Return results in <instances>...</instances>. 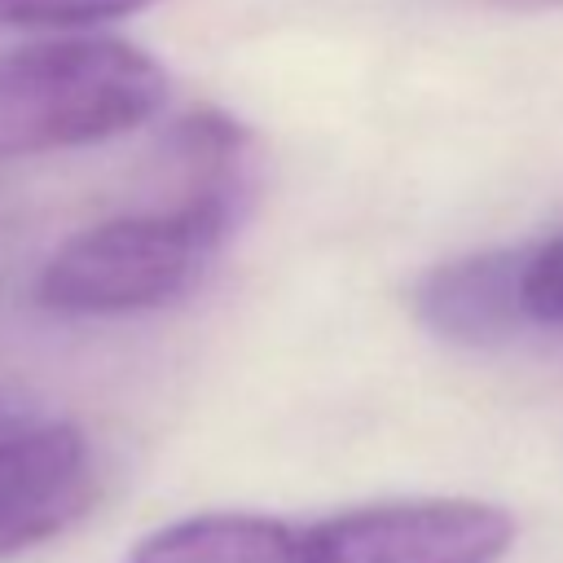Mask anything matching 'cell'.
<instances>
[{"mask_svg": "<svg viewBox=\"0 0 563 563\" xmlns=\"http://www.w3.org/2000/svg\"><path fill=\"white\" fill-rule=\"evenodd\" d=\"M163 101L167 70L128 40L79 35L0 53V158L123 136Z\"/></svg>", "mask_w": 563, "mask_h": 563, "instance_id": "6da1fadb", "label": "cell"}, {"mask_svg": "<svg viewBox=\"0 0 563 563\" xmlns=\"http://www.w3.org/2000/svg\"><path fill=\"white\" fill-rule=\"evenodd\" d=\"M238 207L172 198L70 233L35 277V303L62 317H128L180 299L229 238Z\"/></svg>", "mask_w": 563, "mask_h": 563, "instance_id": "7a4b0ae2", "label": "cell"}, {"mask_svg": "<svg viewBox=\"0 0 563 563\" xmlns=\"http://www.w3.org/2000/svg\"><path fill=\"white\" fill-rule=\"evenodd\" d=\"M510 545V510L475 497L378 501L312 528L317 563H501Z\"/></svg>", "mask_w": 563, "mask_h": 563, "instance_id": "3957f363", "label": "cell"}, {"mask_svg": "<svg viewBox=\"0 0 563 563\" xmlns=\"http://www.w3.org/2000/svg\"><path fill=\"white\" fill-rule=\"evenodd\" d=\"M97 497V453L70 422L31 418L0 435V559L44 545Z\"/></svg>", "mask_w": 563, "mask_h": 563, "instance_id": "277c9868", "label": "cell"}, {"mask_svg": "<svg viewBox=\"0 0 563 563\" xmlns=\"http://www.w3.org/2000/svg\"><path fill=\"white\" fill-rule=\"evenodd\" d=\"M418 321L449 343L488 347L515 339L523 325L519 312V246L475 251L435 264L413 286Z\"/></svg>", "mask_w": 563, "mask_h": 563, "instance_id": "5b68a950", "label": "cell"}, {"mask_svg": "<svg viewBox=\"0 0 563 563\" xmlns=\"http://www.w3.org/2000/svg\"><path fill=\"white\" fill-rule=\"evenodd\" d=\"M128 563H317L312 528L268 515H189L145 532Z\"/></svg>", "mask_w": 563, "mask_h": 563, "instance_id": "8992f818", "label": "cell"}, {"mask_svg": "<svg viewBox=\"0 0 563 563\" xmlns=\"http://www.w3.org/2000/svg\"><path fill=\"white\" fill-rule=\"evenodd\" d=\"M519 312L523 325L563 330V229L519 246Z\"/></svg>", "mask_w": 563, "mask_h": 563, "instance_id": "52a82bcc", "label": "cell"}, {"mask_svg": "<svg viewBox=\"0 0 563 563\" xmlns=\"http://www.w3.org/2000/svg\"><path fill=\"white\" fill-rule=\"evenodd\" d=\"M150 4H158V0H0V22L4 26L70 31V26L110 22V18L150 9Z\"/></svg>", "mask_w": 563, "mask_h": 563, "instance_id": "ba28073f", "label": "cell"}, {"mask_svg": "<svg viewBox=\"0 0 563 563\" xmlns=\"http://www.w3.org/2000/svg\"><path fill=\"white\" fill-rule=\"evenodd\" d=\"M31 418H40L31 396L22 387H13V383H0V435L13 431V427H26Z\"/></svg>", "mask_w": 563, "mask_h": 563, "instance_id": "9c48e42d", "label": "cell"}, {"mask_svg": "<svg viewBox=\"0 0 563 563\" xmlns=\"http://www.w3.org/2000/svg\"><path fill=\"white\" fill-rule=\"evenodd\" d=\"M501 9H563V0H493Z\"/></svg>", "mask_w": 563, "mask_h": 563, "instance_id": "30bf717a", "label": "cell"}]
</instances>
